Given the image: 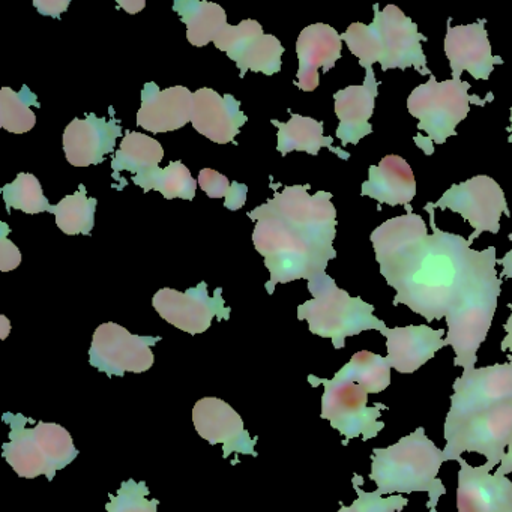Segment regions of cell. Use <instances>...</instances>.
<instances>
[{
    "label": "cell",
    "instance_id": "cell-1",
    "mask_svg": "<svg viewBox=\"0 0 512 512\" xmlns=\"http://www.w3.org/2000/svg\"><path fill=\"white\" fill-rule=\"evenodd\" d=\"M427 224L406 206V215L391 218L371 233L380 274L395 289L392 304H403L427 322L446 317L460 284L464 257L470 245L463 236L436 226L433 203L424 206Z\"/></svg>",
    "mask_w": 512,
    "mask_h": 512
},
{
    "label": "cell",
    "instance_id": "cell-2",
    "mask_svg": "<svg viewBox=\"0 0 512 512\" xmlns=\"http://www.w3.org/2000/svg\"><path fill=\"white\" fill-rule=\"evenodd\" d=\"M310 185H293L248 212L257 221L253 232L256 250L265 257L271 274L266 284L269 295L278 283L313 280L325 274L337 257V209L326 191L311 196Z\"/></svg>",
    "mask_w": 512,
    "mask_h": 512
},
{
    "label": "cell",
    "instance_id": "cell-3",
    "mask_svg": "<svg viewBox=\"0 0 512 512\" xmlns=\"http://www.w3.org/2000/svg\"><path fill=\"white\" fill-rule=\"evenodd\" d=\"M496 248H469L461 269L460 284L446 314V344L455 353L454 365L464 371L475 368L478 350L490 332L500 296L502 278L496 271Z\"/></svg>",
    "mask_w": 512,
    "mask_h": 512
},
{
    "label": "cell",
    "instance_id": "cell-4",
    "mask_svg": "<svg viewBox=\"0 0 512 512\" xmlns=\"http://www.w3.org/2000/svg\"><path fill=\"white\" fill-rule=\"evenodd\" d=\"M373 8L371 25L353 23L341 35L359 65L367 70L379 62L383 71L415 68L421 76H431L422 50L427 37L418 31V25L395 5H388L382 11L377 4Z\"/></svg>",
    "mask_w": 512,
    "mask_h": 512
},
{
    "label": "cell",
    "instance_id": "cell-5",
    "mask_svg": "<svg viewBox=\"0 0 512 512\" xmlns=\"http://www.w3.org/2000/svg\"><path fill=\"white\" fill-rule=\"evenodd\" d=\"M445 461L443 449L419 427L388 448L374 449L370 479L380 496L422 491L428 494V503L437 506L446 494L445 485L437 478Z\"/></svg>",
    "mask_w": 512,
    "mask_h": 512
},
{
    "label": "cell",
    "instance_id": "cell-6",
    "mask_svg": "<svg viewBox=\"0 0 512 512\" xmlns=\"http://www.w3.org/2000/svg\"><path fill=\"white\" fill-rule=\"evenodd\" d=\"M308 290L313 299L299 305L298 319L307 320L311 334L329 338L337 350L344 349L349 337L388 328L374 316V305L350 296L326 272L308 281Z\"/></svg>",
    "mask_w": 512,
    "mask_h": 512
},
{
    "label": "cell",
    "instance_id": "cell-7",
    "mask_svg": "<svg viewBox=\"0 0 512 512\" xmlns=\"http://www.w3.org/2000/svg\"><path fill=\"white\" fill-rule=\"evenodd\" d=\"M2 421L10 425V442L2 445V455L20 478L46 475L53 481L56 472L76 460L79 451L67 428L53 422H38L26 427L29 418L22 413H4Z\"/></svg>",
    "mask_w": 512,
    "mask_h": 512
},
{
    "label": "cell",
    "instance_id": "cell-8",
    "mask_svg": "<svg viewBox=\"0 0 512 512\" xmlns=\"http://www.w3.org/2000/svg\"><path fill=\"white\" fill-rule=\"evenodd\" d=\"M469 89V83L464 80L437 82L433 74L427 83L413 89L407 98V110L418 119V130L427 133V137L413 139L425 155L434 154L433 143L443 145L449 137L457 136L455 128L469 115L470 103L485 106L488 101H493L469 95Z\"/></svg>",
    "mask_w": 512,
    "mask_h": 512
},
{
    "label": "cell",
    "instance_id": "cell-9",
    "mask_svg": "<svg viewBox=\"0 0 512 512\" xmlns=\"http://www.w3.org/2000/svg\"><path fill=\"white\" fill-rule=\"evenodd\" d=\"M310 385L325 386L322 395V419L331 422L344 437L343 445H349L350 440L362 437L364 442L379 436L385 428V422L380 421L383 410H388L385 404L368 406V392L358 383L350 380L319 379L310 374Z\"/></svg>",
    "mask_w": 512,
    "mask_h": 512
},
{
    "label": "cell",
    "instance_id": "cell-10",
    "mask_svg": "<svg viewBox=\"0 0 512 512\" xmlns=\"http://www.w3.org/2000/svg\"><path fill=\"white\" fill-rule=\"evenodd\" d=\"M512 436V403L482 410L464 419L449 434H445L443 455L446 461H458L463 452L484 455L485 466L493 470L502 463Z\"/></svg>",
    "mask_w": 512,
    "mask_h": 512
},
{
    "label": "cell",
    "instance_id": "cell-11",
    "mask_svg": "<svg viewBox=\"0 0 512 512\" xmlns=\"http://www.w3.org/2000/svg\"><path fill=\"white\" fill-rule=\"evenodd\" d=\"M452 389L443 436L475 413L512 403V362L463 371Z\"/></svg>",
    "mask_w": 512,
    "mask_h": 512
},
{
    "label": "cell",
    "instance_id": "cell-12",
    "mask_svg": "<svg viewBox=\"0 0 512 512\" xmlns=\"http://www.w3.org/2000/svg\"><path fill=\"white\" fill-rule=\"evenodd\" d=\"M433 206L434 209L442 211L451 209L475 229L467 238L469 245L484 232L493 235L499 233L503 214L511 218L502 187L493 178L485 175L452 185Z\"/></svg>",
    "mask_w": 512,
    "mask_h": 512
},
{
    "label": "cell",
    "instance_id": "cell-13",
    "mask_svg": "<svg viewBox=\"0 0 512 512\" xmlns=\"http://www.w3.org/2000/svg\"><path fill=\"white\" fill-rule=\"evenodd\" d=\"M161 340V337L133 335L118 323H103L94 332L89 364L109 377L145 373L154 365L151 347Z\"/></svg>",
    "mask_w": 512,
    "mask_h": 512
},
{
    "label": "cell",
    "instance_id": "cell-14",
    "mask_svg": "<svg viewBox=\"0 0 512 512\" xmlns=\"http://www.w3.org/2000/svg\"><path fill=\"white\" fill-rule=\"evenodd\" d=\"M157 313L166 322L187 334H203L211 328L212 319H230V307H226L223 299V289H215L214 296L208 295V283H200L187 292L175 289H161L152 298Z\"/></svg>",
    "mask_w": 512,
    "mask_h": 512
},
{
    "label": "cell",
    "instance_id": "cell-15",
    "mask_svg": "<svg viewBox=\"0 0 512 512\" xmlns=\"http://www.w3.org/2000/svg\"><path fill=\"white\" fill-rule=\"evenodd\" d=\"M214 44L235 61L241 79L248 71L266 76L280 73L284 47L274 35L263 34L262 25L257 20H244L238 26L227 25Z\"/></svg>",
    "mask_w": 512,
    "mask_h": 512
},
{
    "label": "cell",
    "instance_id": "cell-16",
    "mask_svg": "<svg viewBox=\"0 0 512 512\" xmlns=\"http://www.w3.org/2000/svg\"><path fill=\"white\" fill-rule=\"evenodd\" d=\"M193 422L200 437L211 443H223V458L232 452L257 457L256 443L259 437H251L245 430L241 415L226 401L217 397H205L197 401L193 409Z\"/></svg>",
    "mask_w": 512,
    "mask_h": 512
},
{
    "label": "cell",
    "instance_id": "cell-17",
    "mask_svg": "<svg viewBox=\"0 0 512 512\" xmlns=\"http://www.w3.org/2000/svg\"><path fill=\"white\" fill-rule=\"evenodd\" d=\"M485 23L487 20L479 19L472 25L451 26V19H448L443 46L454 79L469 73L475 80H488L494 67L503 65V59L491 53Z\"/></svg>",
    "mask_w": 512,
    "mask_h": 512
},
{
    "label": "cell",
    "instance_id": "cell-18",
    "mask_svg": "<svg viewBox=\"0 0 512 512\" xmlns=\"http://www.w3.org/2000/svg\"><path fill=\"white\" fill-rule=\"evenodd\" d=\"M110 121L88 113L85 119H74L64 133V152L68 163L74 167H89L104 163L106 155L115 152L116 139L122 127L110 107Z\"/></svg>",
    "mask_w": 512,
    "mask_h": 512
},
{
    "label": "cell",
    "instance_id": "cell-19",
    "mask_svg": "<svg viewBox=\"0 0 512 512\" xmlns=\"http://www.w3.org/2000/svg\"><path fill=\"white\" fill-rule=\"evenodd\" d=\"M458 512H512V481L494 473L485 464L470 466L458 460Z\"/></svg>",
    "mask_w": 512,
    "mask_h": 512
},
{
    "label": "cell",
    "instance_id": "cell-20",
    "mask_svg": "<svg viewBox=\"0 0 512 512\" xmlns=\"http://www.w3.org/2000/svg\"><path fill=\"white\" fill-rule=\"evenodd\" d=\"M379 85L373 68H367L362 85L349 86L334 95L335 115L340 121L337 139L341 142V148L358 145L364 137L373 133L370 119L376 107V98L379 97Z\"/></svg>",
    "mask_w": 512,
    "mask_h": 512
},
{
    "label": "cell",
    "instance_id": "cell-21",
    "mask_svg": "<svg viewBox=\"0 0 512 512\" xmlns=\"http://www.w3.org/2000/svg\"><path fill=\"white\" fill-rule=\"evenodd\" d=\"M341 49V35L331 26L316 23L305 28L296 41L299 59L296 86L304 92L316 91L320 85V68L323 73H329L340 61Z\"/></svg>",
    "mask_w": 512,
    "mask_h": 512
},
{
    "label": "cell",
    "instance_id": "cell-22",
    "mask_svg": "<svg viewBox=\"0 0 512 512\" xmlns=\"http://www.w3.org/2000/svg\"><path fill=\"white\" fill-rule=\"evenodd\" d=\"M247 121V116L241 112V103L233 95L221 97L217 91L208 88L194 92L191 124L197 133L211 142L236 145L235 137Z\"/></svg>",
    "mask_w": 512,
    "mask_h": 512
},
{
    "label": "cell",
    "instance_id": "cell-23",
    "mask_svg": "<svg viewBox=\"0 0 512 512\" xmlns=\"http://www.w3.org/2000/svg\"><path fill=\"white\" fill-rule=\"evenodd\" d=\"M386 338V361L401 374H412L427 364L446 344L445 329L428 325H410L386 328L380 332Z\"/></svg>",
    "mask_w": 512,
    "mask_h": 512
},
{
    "label": "cell",
    "instance_id": "cell-24",
    "mask_svg": "<svg viewBox=\"0 0 512 512\" xmlns=\"http://www.w3.org/2000/svg\"><path fill=\"white\" fill-rule=\"evenodd\" d=\"M194 94L184 86L161 91L155 83H146L137 125L149 133L164 134L184 128L191 122Z\"/></svg>",
    "mask_w": 512,
    "mask_h": 512
},
{
    "label": "cell",
    "instance_id": "cell-25",
    "mask_svg": "<svg viewBox=\"0 0 512 512\" xmlns=\"http://www.w3.org/2000/svg\"><path fill=\"white\" fill-rule=\"evenodd\" d=\"M362 196L377 200L380 205H410L416 196L412 167L398 155H386L379 166H370L368 181L362 184Z\"/></svg>",
    "mask_w": 512,
    "mask_h": 512
},
{
    "label": "cell",
    "instance_id": "cell-26",
    "mask_svg": "<svg viewBox=\"0 0 512 512\" xmlns=\"http://www.w3.org/2000/svg\"><path fill=\"white\" fill-rule=\"evenodd\" d=\"M164 149L160 142L136 131H127L121 142V149L115 154L112 161L115 181H121L116 190L122 191L127 182L119 173L128 170L133 173V182L140 181L158 170V164L163 161Z\"/></svg>",
    "mask_w": 512,
    "mask_h": 512
},
{
    "label": "cell",
    "instance_id": "cell-27",
    "mask_svg": "<svg viewBox=\"0 0 512 512\" xmlns=\"http://www.w3.org/2000/svg\"><path fill=\"white\" fill-rule=\"evenodd\" d=\"M271 124L278 128L277 149L283 157L293 151L307 152L316 157L320 149L328 148L341 160L347 161L350 158L349 152L332 146V137L323 136V122L292 113V118L286 124H281L277 119H272Z\"/></svg>",
    "mask_w": 512,
    "mask_h": 512
},
{
    "label": "cell",
    "instance_id": "cell-28",
    "mask_svg": "<svg viewBox=\"0 0 512 512\" xmlns=\"http://www.w3.org/2000/svg\"><path fill=\"white\" fill-rule=\"evenodd\" d=\"M173 10L187 25L188 43L205 47L214 43L227 26V14L220 5L203 0H176Z\"/></svg>",
    "mask_w": 512,
    "mask_h": 512
},
{
    "label": "cell",
    "instance_id": "cell-29",
    "mask_svg": "<svg viewBox=\"0 0 512 512\" xmlns=\"http://www.w3.org/2000/svg\"><path fill=\"white\" fill-rule=\"evenodd\" d=\"M334 377L358 383L368 394H380L391 385V365L383 356L361 350Z\"/></svg>",
    "mask_w": 512,
    "mask_h": 512
},
{
    "label": "cell",
    "instance_id": "cell-30",
    "mask_svg": "<svg viewBox=\"0 0 512 512\" xmlns=\"http://www.w3.org/2000/svg\"><path fill=\"white\" fill-rule=\"evenodd\" d=\"M98 200L86 196L85 185H79V191L73 196H67L56 206L50 208V214L55 215L56 224L65 235L89 236L95 226V209Z\"/></svg>",
    "mask_w": 512,
    "mask_h": 512
},
{
    "label": "cell",
    "instance_id": "cell-31",
    "mask_svg": "<svg viewBox=\"0 0 512 512\" xmlns=\"http://www.w3.org/2000/svg\"><path fill=\"white\" fill-rule=\"evenodd\" d=\"M37 106L38 97L28 88L23 86L22 91L14 92L11 88H2L0 91V127L8 133L26 134L37 124V116L31 107Z\"/></svg>",
    "mask_w": 512,
    "mask_h": 512
},
{
    "label": "cell",
    "instance_id": "cell-32",
    "mask_svg": "<svg viewBox=\"0 0 512 512\" xmlns=\"http://www.w3.org/2000/svg\"><path fill=\"white\" fill-rule=\"evenodd\" d=\"M143 193L157 190L166 199L193 200L196 197L197 181L181 161H173L166 169L155 170L151 175L134 182Z\"/></svg>",
    "mask_w": 512,
    "mask_h": 512
},
{
    "label": "cell",
    "instance_id": "cell-33",
    "mask_svg": "<svg viewBox=\"0 0 512 512\" xmlns=\"http://www.w3.org/2000/svg\"><path fill=\"white\" fill-rule=\"evenodd\" d=\"M2 193L8 212L14 208L25 214L37 215L52 208L49 199L44 196L43 187L37 176L31 173H19L13 184H7L2 188Z\"/></svg>",
    "mask_w": 512,
    "mask_h": 512
},
{
    "label": "cell",
    "instance_id": "cell-34",
    "mask_svg": "<svg viewBox=\"0 0 512 512\" xmlns=\"http://www.w3.org/2000/svg\"><path fill=\"white\" fill-rule=\"evenodd\" d=\"M149 488L145 481L127 479L122 482L118 493L109 494L107 512H157L160 500L148 499Z\"/></svg>",
    "mask_w": 512,
    "mask_h": 512
},
{
    "label": "cell",
    "instance_id": "cell-35",
    "mask_svg": "<svg viewBox=\"0 0 512 512\" xmlns=\"http://www.w3.org/2000/svg\"><path fill=\"white\" fill-rule=\"evenodd\" d=\"M352 484L358 497L350 506H344L343 503H340V511L338 512H401L409 503V499L401 496V494L383 497L377 491L368 493V491L362 490L364 478L358 473L353 475Z\"/></svg>",
    "mask_w": 512,
    "mask_h": 512
},
{
    "label": "cell",
    "instance_id": "cell-36",
    "mask_svg": "<svg viewBox=\"0 0 512 512\" xmlns=\"http://www.w3.org/2000/svg\"><path fill=\"white\" fill-rule=\"evenodd\" d=\"M197 182H199L200 188L205 191L206 196L211 197V199H223V197L229 196L230 188H232V184L226 176L212 169L200 170Z\"/></svg>",
    "mask_w": 512,
    "mask_h": 512
},
{
    "label": "cell",
    "instance_id": "cell-37",
    "mask_svg": "<svg viewBox=\"0 0 512 512\" xmlns=\"http://www.w3.org/2000/svg\"><path fill=\"white\" fill-rule=\"evenodd\" d=\"M0 271L10 272L17 269L22 262L19 248L7 238L10 229L7 223H0Z\"/></svg>",
    "mask_w": 512,
    "mask_h": 512
},
{
    "label": "cell",
    "instance_id": "cell-38",
    "mask_svg": "<svg viewBox=\"0 0 512 512\" xmlns=\"http://www.w3.org/2000/svg\"><path fill=\"white\" fill-rule=\"evenodd\" d=\"M34 7L40 11L41 16L59 19L70 7V0H35Z\"/></svg>",
    "mask_w": 512,
    "mask_h": 512
},
{
    "label": "cell",
    "instance_id": "cell-39",
    "mask_svg": "<svg viewBox=\"0 0 512 512\" xmlns=\"http://www.w3.org/2000/svg\"><path fill=\"white\" fill-rule=\"evenodd\" d=\"M248 187L244 184H238V182H232V188H230L229 196L226 197V206L229 211H238L242 206L245 205L247 200Z\"/></svg>",
    "mask_w": 512,
    "mask_h": 512
},
{
    "label": "cell",
    "instance_id": "cell-40",
    "mask_svg": "<svg viewBox=\"0 0 512 512\" xmlns=\"http://www.w3.org/2000/svg\"><path fill=\"white\" fill-rule=\"evenodd\" d=\"M508 308L511 310V316L508 317L505 326H503L506 331V337L503 338L502 344H500V350L508 352V362H512V305L509 304Z\"/></svg>",
    "mask_w": 512,
    "mask_h": 512
},
{
    "label": "cell",
    "instance_id": "cell-41",
    "mask_svg": "<svg viewBox=\"0 0 512 512\" xmlns=\"http://www.w3.org/2000/svg\"><path fill=\"white\" fill-rule=\"evenodd\" d=\"M499 475H509L512 473V436L509 439L508 448H506L505 457H503L502 463H500L499 469L496 470Z\"/></svg>",
    "mask_w": 512,
    "mask_h": 512
},
{
    "label": "cell",
    "instance_id": "cell-42",
    "mask_svg": "<svg viewBox=\"0 0 512 512\" xmlns=\"http://www.w3.org/2000/svg\"><path fill=\"white\" fill-rule=\"evenodd\" d=\"M118 7L124 8L128 14H137L146 7V2L145 0H128V2L118 0Z\"/></svg>",
    "mask_w": 512,
    "mask_h": 512
},
{
    "label": "cell",
    "instance_id": "cell-43",
    "mask_svg": "<svg viewBox=\"0 0 512 512\" xmlns=\"http://www.w3.org/2000/svg\"><path fill=\"white\" fill-rule=\"evenodd\" d=\"M509 239L512 241V235H509ZM497 263L503 266L502 274H500L499 277L512 278V250L508 251L503 259L497 260Z\"/></svg>",
    "mask_w": 512,
    "mask_h": 512
},
{
    "label": "cell",
    "instance_id": "cell-44",
    "mask_svg": "<svg viewBox=\"0 0 512 512\" xmlns=\"http://www.w3.org/2000/svg\"><path fill=\"white\" fill-rule=\"evenodd\" d=\"M0 320L4 323V334H2V340H5V338H7L8 331H10V322H8V319L5 316H0Z\"/></svg>",
    "mask_w": 512,
    "mask_h": 512
},
{
    "label": "cell",
    "instance_id": "cell-45",
    "mask_svg": "<svg viewBox=\"0 0 512 512\" xmlns=\"http://www.w3.org/2000/svg\"><path fill=\"white\" fill-rule=\"evenodd\" d=\"M509 121H511V125H509L508 131H509V137L508 142L512 145V106H511V118H509Z\"/></svg>",
    "mask_w": 512,
    "mask_h": 512
},
{
    "label": "cell",
    "instance_id": "cell-46",
    "mask_svg": "<svg viewBox=\"0 0 512 512\" xmlns=\"http://www.w3.org/2000/svg\"><path fill=\"white\" fill-rule=\"evenodd\" d=\"M427 508H428V511H430V512H439V511H437L436 505H431V503H428V502H427Z\"/></svg>",
    "mask_w": 512,
    "mask_h": 512
}]
</instances>
